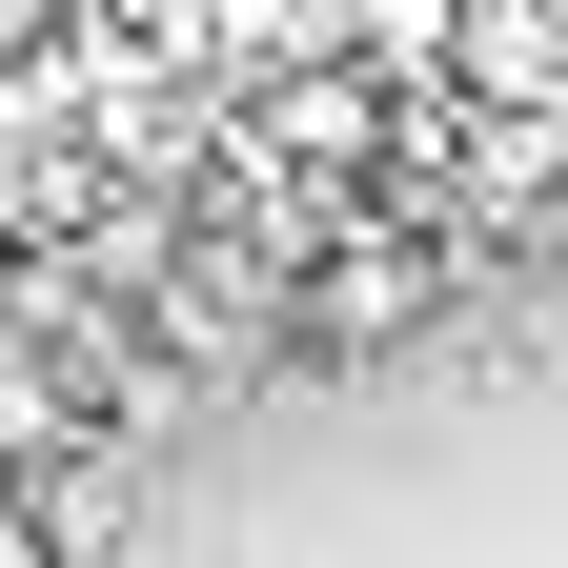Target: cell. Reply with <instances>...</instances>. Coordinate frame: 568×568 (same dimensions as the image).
I'll return each instance as SVG.
<instances>
[{"label": "cell", "mask_w": 568, "mask_h": 568, "mask_svg": "<svg viewBox=\"0 0 568 568\" xmlns=\"http://www.w3.org/2000/svg\"><path fill=\"white\" fill-rule=\"evenodd\" d=\"M426 325H447V224H305V264H284V345L305 366H386Z\"/></svg>", "instance_id": "cell-1"}, {"label": "cell", "mask_w": 568, "mask_h": 568, "mask_svg": "<svg viewBox=\"0 0 568 568\" xmlns=\"http://www.w3.org/2000/svg\"><path fill=\"white\" fill-rule=\"evenodd\" d=\"M345 21H366V61H386V82H426V61H467V0H345Z\"/></svg>", "instance_id": "cell-2"}, {"label": "cell", "mask_w": 568, "mask_h": 568, "mask_svg": "<svg viewBox=\"0 0 568 568\" xmlns=\"http://www.w3.org/2000/svg\"><path fill=\"white\" fill-rule=\"evenodd\" d=\"M528 224H548V244H568V183H548V203H528Z\"/></svg>", "instance_id": "cell-3"}]
</instances>
